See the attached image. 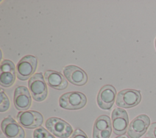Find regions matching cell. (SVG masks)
Returning a JSON list of instances; mask_svg holds the SVG:
<instances>
[{
	"label": "cell",
	"mask_w": 156,
	"mask_h": 138,
	"mask_svg": "<svg viewBox=\"0 0 156 138\" xmlns=\"http://www.w3.org/2000/svg\"><path fill=\"white\" fill-rule=\"evenodd\" d=\"M85 95L80 92H69L62 95L59 98L61 108L68 110H77L83 108L87 103Z\"/></svg>",
	"instance_id": "cell-1"
},
{
	"label": "cell",
	"mask_w": 156,
	"mask_h": 138,
	"mask_svg": "<svg viewBox=\"0 0 156 138\" xmlns=\"http://www.w3.org/2000/svg\"><path fill=\"white\" fill-rule=\"evenodd\" d=\"M29 91L32 98L37 102H42L47 97L48 88L41 73L34 74L28 81Z\"/></svg>",
	"instance_id": "cell-2"
},
{
	"label": "cell",
	"mask_w": 156,
	"mask_h": 138,
	"mask_svg": "<svg viewBox=\"0 0 156 138\" xmlns=\"http://www.w3.org/2000/svg\"><path fill=\"white\" fill-rule=\"evenodd\" d=\"M46 128L49 132L54 136L60 138H67L73 134V128L71 126L58 117H50L45 122Z\"/></svg>",
	"instance_id": "cell-3"
},
{
	"label": "cell",
	"mask_w": 156,
	"mask_h": 138,
	"mask_svg": "<svg viewBox=\"0 0 156 138\" xmlns=\"http://www.w3.org/2000/svg\"><path fill=\"white\" fill-rule=\"evenodd\" d=\"M37 59L35 56L28 55L23 57L16 67V76L20 80H26L31 77L36 71Z\"/></svg>",
	"instance_id": "cell-4"
},
{
	"label": "cell",
	"mask_w": 156,
	"mask_h": 138,
	"mask_svg": "<svg viewBox=\"0 0 156 138\" xmlns=\"http://www.w3.org/2000/svg\"><path fill=\"white\" fill-rule=\"evenodd\" d=\"M141 100L140 91L126 89L119 91L116 98V104L123 108H130L138 105Z\"/></svg>",
	"instance_id": "cell-5"
},
{
	"label": "cell",
	"mask_w": 156,
	"mask_h": 138,
	"mask_svg": "<svg viewBox=\"0 0 156 138\" xmlns=\"http://www.w3.org/2000/svg\"><path fill=\"white\" fill-rule=\"evenodd\" d=\"M16 120L22 126L33 129L40 127L42 125L43 117L41 113L35 111H24L18 113Z\"/></svg>",
	"instance_id": "cell-6"
},
{
	"label": "cell",
	"mask_w": 156,
	"mask_h": 138,
	"mask_svg": "<svg viewBox=\"0 0 156 138\" xmlns=\"http://www.w3.org/2000/svg\"><path fill=\"white\" fill-rule=\"evenodd\" d=\"M112 128L113 133L118 136L124 135L128 128L129 117L126 110L117 108L112 113Z\"/></svg>",
	"instance_id": "cell-7"
},
{
	"label": "cell",
	"mask_w": 156,
	"mask_h": 138,
	"mask_svg": "<svg viewBox=\"0 0 156 138\" xmlns=\"http://www.w3.org/2000/svg\"><path fill=\"white\" fill-rule=\"evenodd\" d=\"M150 125V119L146 114L136 117L129 124L127 135L130 138H140L147 131Z\"/></svg>",
	"instance_id": "cell-8"
},
{
	"label": "cell",
	"mask_w": 156,
	"mask_h": 138,
	"mask_svg": "<svg viewBox=\"0 0 156 138\" xmlns=\"http://www.w3.org/2000/svg\"><path fill=\"white\" fill-rule=\"evenodd\" d=\"M116 91L114 86L107 85L101 88L97 97V103L99 107L104 110L111 109L115 102Z\"/></svg>",
	"instance_id": "cell-9"
},
{
	"label": "cell",
	"mask_w": 156,
	"mask_h": 138,
	"mask_svg": "<svg viewBox=\"0 0 156 138\" xmlns=\"http://www.w3.org/2000/svg\"><path fill=\"white\" fill-rule=\"evenodd\" d=\"M66 79L71 83L76 86H83L88 81L87 73L80 67L75 65L65 66L63 70Z\"/></svg>",
	"instance_id": "cell-10"
},
{
	"label": "cell",
	"mask_w": 156,
	"mask_h": 138,
	"mask_svg": "<svg viewBox=\"0 0 156 138\" xmlns=\"http://www.w3.org/2000/svg\"><path fill=\"white\" fill-rule=\"evenodd\" d=\"M16 69L14 63L9 60L2 61L0 66V85L8 88L13 85L16 78Z\"/></svg>",
	"instance_id": "cell-11"
},
{
	"label": "cell",
	"mask_w": 156,
	"mask_h": 138,
	"mask_svg": "<svg viewBox=\"0 0 156 138\" xmlns=\"http://www.w3.org/2000/svg\"><path fill=\"white\" fill-rule=\"evenodd\" d=\"M1 130L7 138H25V132L12 117L4 118L1 124Z\"/></svg>",
	"instance_id": "cell-12"
},
{
	"label": "cell",
	"mask_w": 156,
	"mask_h": 138,
	"mask_svg": "<svg viewBox=\"0 0 156 138\" xmlns=\"http://www.w3.org/2000/svg\"><path fill=\"white\" fill-rule=\"evenodd\" d=\"M110 118L107 115L98 117L94 124L92 138H109L112 131Z\"/></svg>",
	"instance_id": "cell-13"
},
{
	"label": "cell",
	"mask_w": 156,
	"mask_h": 138,
	"mask_svg": "<svg viewBox=\"0 0 156 138\" xmlns=\"http://www.w3.org/2000/svg\"><path fill=\"white\" fill-rule=\"evenodd\" d=\"M32 98L28 89L24 86L16 88L13 95V104L19 111L27 110L31 105Z\"/></svg>",
	"instance_id": "cell-14"
},
{
	"label": "cell",
	"mask_w": 156,
	"mask_h": 138,
	"mask_svg": "<svg viewBox=\"0 0 156 138\" xmlns=\"http://www.w3.org/2000/svg\"><path fill=\"white\" fill-rule=\"evenodd\" d=\"M44 77L48 85L55 89L63 90L68 86V81L66 78L57 71H46L44 72Z\"/></svg>",
	"instance_id": "cell-15"
},
{
	"label": "cell",
	"mask_w": 156,
	"mask_h": 138,
	"mask_svg": "<svg viewBox=\"0 0 156 138\" xmlns=\"http://www.w3.org/2000/svg\"><path fill=\"white\" fill-rule=\"evenodd\" d=\"M34 138H55L49 131L42 126L35 129L33 133Z\"/></svg>",
	"instance_id": "cell-16"
},
{
	"label": "cell",
	"mask_w": 156,
	"mask_h": 138,
	"mask_svg": "<svg viewBox=\"0 0 156 138\" xmlns=\"http://www.w3.org/2000/svg\"><path fill=\"white\" fill-rule=\"evenodd\" d=\"M0 112H5L7 111L10 107V102L9 100L5 94V93L3 91V90L1 89L0 92Z\"/></svg>",
	"instance_id": "cell-17"
},
{
	"label": "cell",
	"mask_w": 156,
	"mask_h": 138,
	"mask_svg": "<svg viewBox=\"0 0 156 138\" xmlns=\"http://www.w3.org/2000/svg\"><path fill=\"white\" fill-rule=\"evenodd\" d=\"M70 138H88V137L84 131L77 128L73 133Z\"/></svg>",
	"instance_id": "cell-18"
},
{
	"label": "cell",
	"mask_w": 156,
	"mask_h": 138,
	"mask_svg": "<svg viewBox=\"0 0 156 138\" xmlns=\"http://www.w3.org/2000/svg\"><path fill=\"white\" fill-rule=\"evenodd\" d=\"M147 135L151 138H156V122L152 123L147 133Z\"/></svg>",
	"instance_id": "cell-19"
},
{
	"label": "cell",
	"mask_w": 156,
	"mask_h": 138,
	"mask_svg": "<svg viewBox=\"0 0 156 138\" xmlns=\"http://www.w3.org/2000/svg\"><path fill=\"white\" fill-rule=\"evenodd\" d=\"M114 138H129L128 136H125V135H122V136H119L117 137H115Z\"/></svg>",
	"instance_id": "cell-20"
},
{
	"label": "cell",
	"mask_w": 156,
	"mask_h": 138,
	"mask_svg": "<svg viewBox=\"0 0 156 138\" xmlns=\"http://www.w3.org/2000/svg\"><path fill=\"white\" fill-rule=\"evenodd\" d=\"M155 48H156V38H155Z\"/></svg>",
	"instance_id": "cell-21"
}]
</instances>
